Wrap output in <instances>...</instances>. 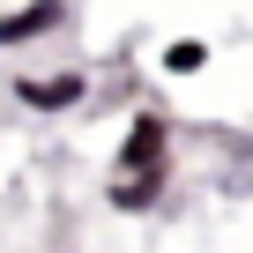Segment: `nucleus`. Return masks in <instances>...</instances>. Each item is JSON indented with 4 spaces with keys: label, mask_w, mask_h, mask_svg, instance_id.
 <instances>
[{
    "label": "nucleus",
    "mask_w": 253,
    "mask_h": 253,
    "mask_svg": "<svg viewBox=\"0 0 253 253\" xmlns=\"http://www.w3.org/2000/svg\"><path fill=\"white\" fill-rule=\"evenodd\" d=\"M171 142H179V119L164 104H134L126 112V134L112 149V171H149V164H171Z\"/></svg>",
    "instance_id": "1"
},
{
    "label": "nucleus",
    "mask_w": 253,
    "mask_h": 253,
    "mask_svg": "<svg viewBox=\"0 0 253 253\" xmlns=\"http://www.w3.org/2000/svg\"><path fill=\"white\" fill-rule=\"evenodd\" d=\"M15 104L38 119H67L89 104V75L82 67H52V75H15Z\"/></svg>",
    "instance_id": "2"
},
{
    "label": "nucleus",
    "mask_w": 253,
    "mask_h": 253,
    "mask_svg": "<svg viewBox=\"0 0 253 253\" xmlns=\"http://www.w3.org/2000/svg\"><path fill=\"white\" fill-rule=\"evenodd\" d=\"M171 171H179V164L112 171V179H104V209H112V216H157V209H164V194H171Z\"/></svg>",
    "instance_id": "3"
},
{
    "label": "nucleus",
    "mask_w": 253,
    "mask_h": 253,
    "mask_svg": "<svg viewBox=\"0 0 253 253\" xmlns=\"http://www.w3.org/2000/svg\"><path fill=\"white\" fill-rule=\"evenodd\" d=\"M67 23H75V0H23V8L0 15V52H23V45H38Z\"/></svg>",
    "instance_id": "4"
},
{
    "label": "nucleus",
    "mask_w": 253,
    "mask_h": 253,
    "mask_svg": "<svg viewBox=\"0 0 253 253\" xmlns=\"http://www.w3.org/2000/svg\"><path fill=\"white\" fill-rule=\"evenodd\" d=\"M157 67H164L171 82H194V75L209 67V38H171V45L157 52Z\"/></svg>",
    "instance_id": "5"
}]
</instances>
